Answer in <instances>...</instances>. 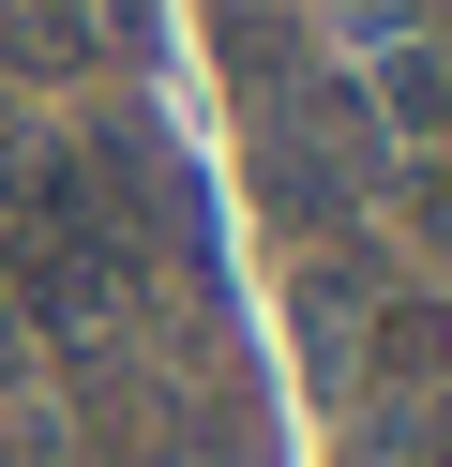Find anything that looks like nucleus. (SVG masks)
Wrapping results in <instances>:
<instances>
[{
  "label": "nucleus",
  "mask_w": 452,
  "mask_h": 467,
  "mask_svg": "<svg viewBox=\"0 0 452 467\" xmlns=\"http://www.w3.org/2000/svg\"><path fill=\"white\" fill-rule=\"evenodd\" d=\"M362 362H377V377H407V392H437V377H452V302L377 286V332H362Z\"/></svg>",
  "instance_id": "1"
},
{
  "label": "nucleus",
  "mask_w": 452,
  "mask_h": 467,
  "mask_svg": "<svg viewBox=\"0 0 452 467\" xmlns=\"http://www.w3.org/2000/svg\"><path fill=\"white\" fill-rule=\"evenodd\" d=\"M407 452H422V467H452V392H437V407L407 422Z\"/></svg>",
  "instance_id": "2"
}]
</instances>
